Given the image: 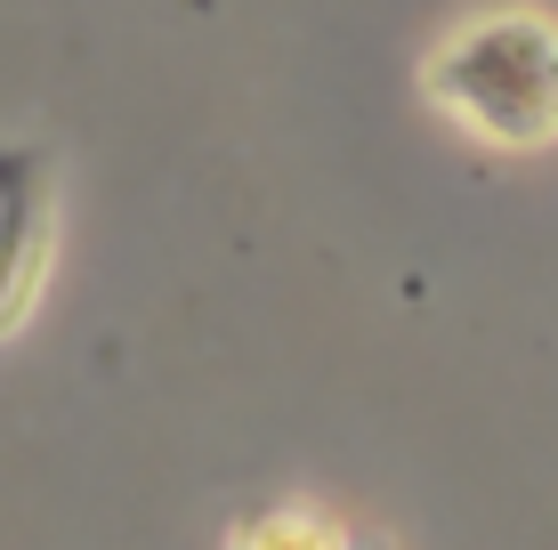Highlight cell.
Returning <instances> with one entry per match:
<instances>
[{
    "label": "cell",
    "instance_id": "2",
    "mask_svg": "<svg viewBox=\"0 0 558 550\" xmlns=\"http://www.w3.org/2000/svg\"><path fill=\"white\" fill-rule=\"evenodd\" d=\"M57 227H65V179L41 138H0V340L25 332L41 308V283L57 268Z\"/></svg>",
    "mask_w": 558,
    "mask_h": 550
},
{
    "label": "cell",
    "instance_id": "1",
    "mask_svg": "<svg viewBox=\"0 0 558 550\" xmlns=\"http://www.w3.org/2000/svg\"><path fill=\"white\" fill-rule=\"evenodd\" d=\"M421 98L494 155L558 138V16L534 0H486L421 57Z\"/></svg>",
    "mask_w": 558,
    "mask_h": 550
},
{
    "label": "cell",
    "instance_id": "3",
    "mask_svg": "<svg viewBox=\"0 0 558 550\" xmlns=\"http://www.w3.org/2000/svg\"><path fill=\"white\" fill-rule=\"evenodd\" d=\"M235 550H340V535L316 518V510H267L259 526H243Z\"/></svg>",
    "mask_w": 558,
    "mask_h": 550
}]
</instances>
